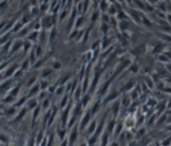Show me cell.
Wrapping results in <instances>:
<instances>
[{
  "mask_svg": "<svg viewBox=\"0 0 171 146\" xmlns=\"http://www.w3.org/2000/svg\"><path fill=\"white\" fill-rule=\"evenodd\" d=\"M38 106V103H37V100L35 98H31L27 101V105H26V108L27 109H35L36 107Z\"/></svg>",
  "mask_w": 171,
  "mask_h": 146,
  "instance_id": "obj_5",
  "label": "cell"
},
{
  "mask_svg": "<svg viewBox=\"0 0 171 146\" xmlns=\"http://www.w3.org/2000/svg\"><path fill=\"white\" fill-rule=\"evenodd\" d=\"M39 8H40L41 10H45V9H47V8H48V4H47V3H44V5L39 6Z\"/></svg>",
  "mask_w": 171,
  "mask_h": 146,
  "instance_id": "obj_28",
  "label": "cell"
},
{
  "mask_svg": "<svg viewBox=\"0 0 171 146\" xmlns=\"http://www.w3.org/2000/svg\"><path fill=\"white\" fill-rule=\"evenodd\" d=\"M51 72H52V69H49V68H48V69H44V70L42 71V73H41L42 78H45L47 75H49Z\"/></svg>",
  "mask_w": 171,
  "mask_h": 146,
  "instance_id": "obj_20",
  "label": "cell"
},
{
  "mask_svg": "<svg viewBox=\"0 0 171 146\" xmlns=\"http://www.w3.org/2000/svg\"><path fill=\"white\" fill-rule=\"evenodd\" d=\"M55 36H56V29L53 28L52 31H51V33H50V35H49V39H50V40H53Z\"/></svg>",
  "mask_w": 171,
  "mask_h": 146,
  "instance_id": "obj_25",
  "label": "cell"
},
{
  "mask_svg": "<svg viewBox=\"0 0 171 146\" xmlns=\"http://www.w3.org/2000/svg\"><path fill=\"white\" fill-rule=\"evenodd\" d=\"M22 25H23V23H17V24H16V26H14V27H13V32L18 33V32L21 30Z\"/></svg>",
  "mask_w": 171,
  "mask_h": 146,
  "instance_id": "obj_22",
  "label": "cell"
},
{
  "mask_svg": "<svg viewBox=\"0 0 171 146\" xmlns=\"http://www.w3.org/2000/svg\"><path fill=\"white\" fill-rule=\"evenodd\" d=\"M66 100H67V96L64 97V99H62V102H61V107H63L65 104H66Z\"/></svg>",
  "mask_w": 171,
  "mask_h": 146,
  "instance_id": "obj_30",
  "label": "cell"
},
{
  "mask_svg": "<svg viewBox=\"0 0 171 146\" xmlns=\"http://www.w3.org/2000/svg\"><path fill=\"white\" fill-rule=\"evenodd\" d=\"M61 146H67V141H64L63 143H62V145Z\"/></svg>",
  "mask_w": 171,
  "mask_h": 146,
  "instance_id": "obj_32",
  "label": "cell"
},
{
  "mask_svg": "<svg viewBox=\"0 0 171 146\" xmlns=\"http://www.w3.org/2000/svg\"><path fill=\"white\" fill-rule=\"evenodd\" d=\"M39 37V32L38 31H33V32H31L29 35H28V41H30V42H35L36 40H37V38Z\"/></svg>",
  "mask_w": 171,
  "mask_h": 146,
  "instance_id": "obj_6",
  "label": "cell"
},
{
  "mask_svg": "<svg viewBox=\"0 0 171 146\" xmlns=\"http://www.w3.org/2000/svg\"><path fill=\"white\" fill-rule=\"evenodd\" d=\"M63 90H64V87H62V86H61L59 89H57V90H56V94H57V95H60V94H61V92H62Z\"/></svg>",
  "mask_w": 171,
  "mask_h": 146,
  "instance_id": "obj_29",
  "label": "cell"
},
{
  "mask_svg": "<svg viewBox=\"0 0 171 146\" xmlns=\"http://www.w3.org/2000/svg\"><path fill=\"white\" fill-rule=\"evenodd\" d=\"M29 28L28 27H25V28H23V29H21L18 33H17V36L18 37H22V36H25L28 32H29V30H28Z\"/></svg>",
  "mask_w": 171,
  "mask_h": 146,
  "instance_id": "obj_12",
  "label": "cell"
},
{
  "mask_svg": "<svg viewBox=\"0 0 171 146\" xmlns=\"http://www.w3.org/2000/svg\"><path fill=\"white\" fill-rule=\"evenodd\" d=\"M34 51H35V55L36 57H40L42 55V46H36L34 48Z\"/></svg>",
  "mask_w": 171,
  "mask_h": 146,
  "instance_id": "obj_15",
  "label": "cell"
},
{
  "mask_svg": "<svg viewBox=\"0 0 171 146\" xmlns=\"http://www.w3.org/2000/svg\"><path fill=\"white\" fill-rule=\"evenodd\" d=\"M40 110H41V107H40V106H37V107L33 110V117H32V123H33V124L35 123L36 118H37V116H38L39 113H40Z\"/></svg>",
  "mask_w": 171,
  "mask_h": 146,
  "instance_id": "obj_9",
  "label": "cell"
},
{
  "mask_svg": "<svg viewBox=\"0 0 171 146\" xmlns=\"http://www.w3.org/2000/svg\"><path fill=\"white\" fill-rule=\"evenodd\" d=\"M7 5H8V3H7V2H5V1H3V2H0V9L5 8Z\"/></svg>",
  "mask_w": 171,
  "mask_h": 146,
  "instance_id": "obj_27",
  "label": "cell"
},
{
  "mask_svg": "<svg viewBox=\"0 0 171 146\" xmlns=\"http://www.w3.org/2000/svg\"><path fill=\"white\" fill-rule=\"evenodd\" d=\"M3 103H5V104H9V103H12V102H14V97L13 96H11V95H8L7 97H5V98L3 99V101H2Z\"/></svg>",
  "mask_w": 171,
  "mask_h": 146,
  "instance_id": "obj_14",
  "label": "cell"
},
{
  "mask_svg": "<svg viewBox=\"0 0 171 146\" xmlns=\"http://www.w3.org/2000/svg\"><path fill=\"white\" fill-rule=\"evenodd\" d=\"M76 136H77V130H76V127H75L74 130H73L72 133H71V136H70V141H71V143H73V141L75 140Z\"/></svg>",
  "mask_w": 171,
  "mask_h": 146,
  "instance_id": "obj_21",
  "label": "cell"
},
{
  "mask_svg": "<svg viewBox=\"0 0 171 146\" xmlns=\"http://www.w3.org/2000/svg\"><path fill=\"white\" fill-rule=\"evenodd\" d=\"M2 115H4V113L3 112H0V116H2Z\"/></svg>",
  "mask_w": 171,
  "mask_h": 146,
  "instance_id": "obj_34",
  "label": "cell"
},
{
  "mask_svg": "<svg viewBox=\"0 0 171 146\" xmlns=\"http://www.w3.org/2000/svg\"><path fill=\"white\" fill-rule=\"evenodd\" d=\"M3 107H4V105H3L2 103H0V109H2Z\"/></svg>",
  "mask_w": 171,
  "mask_h": 146,
  "instance_id": "obj_33",
  "label": "cell"
},
{
  "mask_svg": "<svg viewBox=\"0 0 171 146\" xmlns=\"http://www.w3.org/2000/svg\"><path fill=\"white\" fill-rule=\"evenodd\" d=\"M26 99H27V97H22V98L17 102V103H15V107H20L22 104H24V102H25L26 101Z\"/></svg>",
  "mask_w": 171,
  "mask_h": 146,
  "instance_id": "obj_23",
  "label": "cell"
},
{
  "mask_svg": "<svg viewBox=\"0 0 171 146\" xmlns=\"http://www.w3.org/2000/svg\"><path fill=\"white\" fill-rule=\"evenodd\" d=\"M15 112H16V107L15 106H11V107H9L8 109H6L4 111V114L7 115V116H12L13 114H15Z\"/></svg>",
  "mask_w": 171,
  "mask_h": 146,
  "instance_id": "obj_10",
  "label": "cell"
},
{
  "mask_svg": "<svg viewBox=\"0 0 171 146\" xmlns=\"http://www.w3.org/2000/svg\"><path fill=\"white\" fill-rule=\"evenodd\" d=\"M31 42L30 41H25V42H23V47H24V52H27L29 49H31Z\"/></svg>",
  "mask_w": 171,
  "mask_h": 146,
  "instance_id": "obj_13",
  "label": "cell"
},
{
  "mask_svg": "<svg viewBox=\"0 0 171 146\" xmlns=\"http://www.w3.org/2000/svg\"><path fill=\"white\" fill-rule=\"evenodd\" d=\"M27 110H28V109H27L26 107H25V108H23V109H22V110L20 111V113H19V114H18V115L16 116V118L14 119V122H18V121H20V120H21V119H22V118L24 117V115L26 114Z\"/></svg>",
  "mask_w": 171,
  "mask_h": 146,
  "instance_id": "obj_8",
  "label": "cell"
},
{
  "mask_svg": "<svg viewBox=\"0 0 171 146\" xmlns=\"http://www.w3.org/2000/svg\"><path fill=\"white\" fill-rule=\"evenodd\" d=\"M37 62H38V63H37V64H35V65L33 66L34 68H38V67H39V66H41V64H42V60H39V61H37Z\"/></svg>",
  "mask_w": 171,
  "mask_h": 146,
  "instance_id": "obj_31",
  "label": "cell"
},
{
  "mask_svg": "<svg viewBox=\"0 0 171 146\" xmlns=\"http://www.w3.org/2000/svg\"><path fill=\"white\" fill-rule=\"evenodd\" d=\"M0 142H2L4 144H8L9 143V137L4 133H0Z\"/></svg>",
  "mask_w": 171,
  "mask_h": 146,
  "instance_id": "obj_11",
  "label": "cell"
},
{
  "mask_svg": "<svg viewBox=\"0 0 171 146\" xmlns=\"http://www.w3.org/2000/svg\"><path fill=\"white\" fill-rule=\"evenodd\" d=\"M13 82L12 79H9V80H6L5 82H3L1 85H0V92H5L11 85V83Z\"/></svg>",
  "mask_w": 171,
  "mask_h": 146,
  "instance_id": "obj_4",
  "label": "cell"
},
{
  "mask_svg": "<svg viewBox=\"0 0 171 146\" xmlns=\"http://www.w3.org/2000/svg\"><path fill=\"white\" fill-rule=\"evenodd\" d=\"M50 22H51V17L50 16H45L42 19V24L44 28H49L50 27Z\"/></svg>",
  "mask_w": 171,
  "mask_h": 146,
  "instance_id": "obj_7",
  "label": "cell"
},
{
  "mask_svg": "<svg viewBox=\"0 0 171 146\" xmlns=\"http://www.w3.org/2000/svg\"><path fill=\"white\" fill-rule=\"evenodd\" d=\"M49 105H50V101L48 100V99H44L43 101H42V105H41V108L43 109V110H47V108L49 107Z\"/></svg>",
  "mask_w": 171,
  "mask_h": 146,
  "instance_id": "obj_17",
  "label": "cell"
},
{
  "mask_svg": "<svg viewBox=\"0 0 171 146\" xmlns=\"http://www.w3.org/2000/svg\"><path fill=\"white\" fill-rule=\"evenodd\" d=\"M21 46H23V42H22L21 40H16V41L12 44V46H11V49H10V51H9V54H12V53H14L15 51H17L18 49H20Z\"/></svg>",
  "mask_w": 171,
  "mask_h": 146,
  "instance_id": "obj_2",
  "label": "cell"
},
{
  "mask_svg": "<svg viewBox=\"0 0 171 146\" xmlns=\"http://www.w3.org/2000/svg\"><path fill=\"white\" fill-rule=\"evenodd\" d=\"M39 90H40V85H39V83H35V85H33V86L31 87L28 96H29V97H33V96H35L36 94H39Z\"/></svg>",
  "mask_w": 171,
  "mask_h": 146,
  "instance_id": "obj_3",
  "label": "cell"
},
{
  "mask_svg": "<svg viewBox=\"0 0 171 146\" xmlns=\"http://www.w3.org/2000/svg\"><path fill=\"white\" fill-rule=\"evenodd\" d=\"M19 68V64H12L6 71H5V73H4V76H3V78H8V77H10L11 75H13V74H15V72L17 71V69Z\"/></svg>",
  "mask_w": 171,
  "mask_h": 146,
  "instance_id": "obj_1",
  "label": "cell"
},
{
  "mask_svg": "<svg viewBox=\"0 0 171 146\" xmlns=\"http://www.w3.org/2000/svg\"><path fill=\"white\" fill-rule=\"evenodd\" d=\"M19 90H20V85H17V86H15L11 91H10V94L9 95H11V96H13V97H15L17 94H18V92H19Z\"/></svg>",
  "mask_w": 171,
  "mask_h": 146,
  "instance_id": "obj_16",
  "label": "cell"
},
{
  "mask_svg": "<svg viewBox=\"0 0 171 146\" xmlns=\"http://www.w3.org/2000/svg\"><path fill=\"white\" fill-rule=\"evenodd\" d=\"M61 67V64H60V62L59 61H56V62H54L53 63V68L56 70V69H59Z\"/></svg>",
  "mask_w": 171,
  "mask_h": 146,
  "instance_id": "obj_26",
  "label": "cell"
},
{
  "mask_svg": "<svg viewBox=\"0 0 171 146\" xmlns=\"http://www.w3.org/2000/svg\"><path fill=\"white\" fill-rule=\"evenodd\" d=\"M35 59H36V55H35V51H34V48L32 49V51H31V53H30V63H34L35 62Z\"/></svg>",
  "mask_w": 171,
  "mask_h": 146,
  "instance_id": "obj_24",
  "label": "cell"
},
{
  "mask_svg": "<svg viewBox=\"0 0 171 146\" xmlns=\"http://www.w3.org/2000/svg\"><path fill=\"white\" fill-rule=\"evenodd\" d=\"M29 64H30L29 60H28V59H26L25 61L23 62V64L21 65V68H20V69H21L22 71H26V70L28 69V67H29Z\"/></svg>",
  "mask_w": 171,
  "mask_h": 146,
  "instance_id": "obj_19",
  "label": "cell"
},
{
  "mask_svg": "<svg viewBox=\"0 0 171 146\" xmlns=\"http://www.w3.org/2000/svg\"><path fill=\"white\" fill-rule=\"evenodd\" d=\"M39 85H40V89L42 90V91H44L46 88H48V82L47 81H45V80H40V82H39Z\"/></svg>",
  "mask_w": 171,
  "mask_h": 146,
  "instance_id": "obj_18",
  "label": "cell"
}]
</instances>
